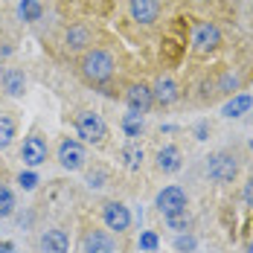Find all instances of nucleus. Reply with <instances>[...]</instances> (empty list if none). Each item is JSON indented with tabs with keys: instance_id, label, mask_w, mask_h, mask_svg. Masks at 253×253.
Returning <instances> with one entry per match:
<instances>
[{
	"instance_id": "obj_1",
	"label": "nucleus",
	"mask_w": 253,
	"mask_h": 253,
	"mask_svg": "<svg viewBox=\"0 0 253 253\" xmlns=\"http://www.w3.org/2000/svg\"><path fill=\"white\" fill-rule=\"evenodd\" d=\"M82 73L87 82H93V84H105L108 79L114 76V55L105 50H90L84 52V58H82Z\"/></svg>"
},
{
	"instance_id": "obj_2",
	"label": "nucleus",
	"mask_w": 253,
	"mask_h": 253,
	"mask_svg": "<svg viewBox=\"0 0 253 253\" xmlns=\"http://www.w3.org/2000/svg\"><path fill=\"white\" fill-rule=\"evenodd\" d=\"M76 131L84 143H93V146L105 143V137H108L105 120H102L99 114H93V111H79L76 114Z\"/></svg>"
},
{
	"instance_id": "obj_3",
	"label": "nucleus",
	"mask_w": 253,
	"mask_h": 253,
	"mask_svg": "<svg viewBox=\"0 0 253 253\" xmlns=\"http://www.w3.org/2000/svg\"><path fill=\"white\" fill-rule=\"evenodd\" d=\"M207 172H210V177L212 180H218V183H227V180H233L236 177V172H239V166H236V157L227 152H218L210 157V163H207Z\"/></svg>"
},
{
	"instance_id": "obj_4",
	"label": "nucleus",
	"mask_w": 253,
	"mask_h": 253,
	"mask_svg": "<svg viewBox=\"0 0 253 253\" xmlns=\"http://www.w3.org/2000/svg\"><path fill=\"white\" fill-rule=\"evenodd\" d=\"M157 210L163 212V218L177 215V212H186V192L180 186H166L157 195Z\"/></svg>"
},
{
	"instance_id": "obj_5",
	"label": "nucleus",
	"mask_w": 253,
	"mask_h": 253,
	"mask_svg": "<svg viewBox=\"0 0 253 253\" xmlns=\"http://www.w3.org/2000/svg\"><path fill=\"white\" fill-rule=\"evenodd\" d=\"M84 160H87V154L82 149V143H76V140H61V146H58V163L67 172H79L84 166Z\"/></svg>"
},
{
	"instance_id": "obj_6",
	"label": "nucleus",
	"mask_w": 253,
	"mask_h": 253,
	"mask_svg": "<svg viewBox=\"0 0 253 253\" xmlns=\"http://www.w3.org/2000/svg\"><path fill=\"white\" fill-rule=\"evenodd\" d=\"M102 218H105L108 230H114V233H123V230L131 227V212H128L126 204H120V201L105 204V207H102Z\"/></svg>"
},
{
	"instance_id": "obj_7",
	"label": "nucleus",
	"mask_w": 253,
	"mask_h": 253,
	"mask_svg": "<svg viewBox=\"0 0 253 253\" xmlns=\"http://www.w3.org/2000/svg\"><path fill=\"white\" fill-rule=\"evenodd\" d=\"M126 102H128V108H131L134 114H146V111L154 105L152 87H149V84H143V82H137V84H128Z\"/></svg>"
},
{
	"instance_id": "obj_8",
	"label": "nucleus",
	"mask_w": 253,
	"mask_h": 253,
	"mask_svg": "<svg viewBox=\"0 0 253 253\" xmlns=\"http://www.w3.org/2000/svg\"><path fill=\"white\" fill-rule=\"evenodd\" d=\"M218 44H221V32H218L215 24H201L198 29H195V35H192V47H195V52H212Z\"/></svg>"
},
{
	"instance_id": "obj_9",
	"label": "nucleus",
	"mask_w": 253,
	"mask_h": 253,
	"mask_svg": "<svg viewBox=\"0 0 253 253\" xmlns=\"http://www.w3.org/2000/svg\"><path fill=\"white\" fill-rule=\"evenodd\" d=\"M21 157H24L26 166H41V163L47 160V140H44V137H38V134L26 137L24 149H21Z\"/></svg>"
},
{
	"instance_id": "obj_10",
	"label": "nucleus",
	"mask_w": 253,
	"mask_h": 253,
	"mask_svg": "<svg viewBox=\"0 0 253 253\" xmlns=\"http://www.w3.org/2000/svg\"><path fill=\"white\" fill-rule=\"evenodd\" d=\"M152 96L157 105H175L180 99V87H177V82L172 76H160L152 84Z\"/></svg>"
},
{
	"instance_id": "obj_11",
	"label": "nucleus",
	"mask_w": 253,
	"mask_h": 253,
	"mask_svg": "<svg viewBox=\"0 0 253 253\" xmlns=\"http://www.w3.org/2000/svg\"><path fill=\"white\" fill-rule=\"evenodd\" d=\"M67 248H70V239L64 230H44V236H41V251L44 253H67Z\"/></svg>"
},
{
	"instance_id": "obj_12",
	"label": "nucleus",
	"mask_w": 253,
	"mask_h": 253,
	"mask_svg": "<svg viewBox=\"0 0 253 253\" xmlns=\"http://www.w3.org/2000/svg\"><path fill=\"white\" fill-rule=\"evenodd\" d=\"M157 12H160V3L157 0H131V18L137 24H154L157 21Z\"/></svg>"
},
{
	"instance_id": "obj_13",
	"label": "nucleus",
	"mask_w": 253,
	"mask_h": 253,
	"mask_svg": "<svg viewBox=\"0 0 253 253\" xmlns=\"http://www.w3.org/2000/svg\"><path fill=\"white\" fill-rule=\"evenodd\" d=\"M154 160H157V169H160V172L172 175V172L180 169V149H177V146H163Z\"/></svg>"
},
{
	"instance_id": "obj_14",
	"label": "nucleus",
	"mask_w": 253,
	"mask_h": 253,
	"mask_svg": "<svg viewBox=\"0 0 253 253\" xmlns=\"http://www.w3.org/2000/svg\"><path fill=\"white\" fill-rule=\"evenodd\" d=\"M84 251L87 253H111V251H117V245H114V239H111L108 233L93 230V233H87V239H84Z\"/></svg>"
},
{
	"instance_id": "obj_15",
	"label": "nucleus",
	"mask_w": 253,
	"mask_h": 253,
	"mask_svg": "<svg viewBox=\"0 0 253 253\" xmlns=\"http://www.w3.org/2000/svg\"><path fill=\"white\" fill-rule=\"evenodd\" d=\"M3 87H6L9 96H24L26 76L18 70V67H9V70H3Z\"/></svg>"
},
{
	"instance_id": "obj_16",
	"label": "nucleus",
	"mask_w": 253,
	"mask_h": 253,
	"mask_svg": "<svg viewBox=\"0 0 253 253\" xmlns=\"http://www.w3.org/2000/svg\"><path fill=\"white\" fill-rule=\"evenodd\" d=\"M64 41H67V47H70V50H82V47L90 41V32H87L84 26H73V29H67Z\"/></svg>"
},
{
	"instance_id": "obj_17",
	"label": "nucleus",
	"mask_w": 253,
	"mask_h": 253,
	"mask_svg": "<svg viewBox=\"0 0 253 253\" xmlns=\"http://www.w3.org/2000/svg\"><path fill=\"white\" fill-rule=\"evenodd\" d=\"M251 96H236V99H230L224 105V117H242L245 111H251Z\"/></svg>"
},
{
	"instance_id": "obj_18",
	"label": "nucleus",
	"mask_w": 253,
	"mask_h": 253,
	"mask_svg": "<svg viewBox=\"0 0 253 253\" xmlns=\"http://www.w3.org/2000/svg\"><path fill=\"white\" fill-rule=\"evenodd\" d=\"M123 163H126L128 169H140V163H143V149H140L137 143H128L126 149H123Z\"/></svg>"
},
{
	"instance_id": "obj_19",
	"label": "nucleus",
	"mask_w": 253,
	"mask_h": 253,
	"mask_svg": "<svg viewBox=\"0 0 253 253\" xmlns=\"http://www.w3.org/2000/svg\"><path fill=\"white\" fill-rule=\"evenodd\" d=\"M12 140H15V120L0 114V149H6Z\"/></svg>"
},
{
	"instance_id": "obj_20",
	"label": "nucleus",
	"mask_w": 253,
	"mask_h": 253,
	"mask_svg": "<svg viewBox=\"0 0 253 253\" xmlns=\"http://www.w3.org/2000/svg\"><path fill=\"white\" fill-rule=\"evenodd\" d=\"M12 212H15V195L9 186L0 183V218H9Z\"/></svg>"
},
{
	"instance_id": "obj_21",
	"label": "nucleus",
	"mask_w": 253,
	"mask_h": 253,
	"mask_svg": "<svg viewBox=\"0 0 253 253\" xmlns=\"http://www.w3.org/2000/svg\"><path fill=\"white\" fill-rule=\"evenodd\" d=\"M123 128H126L128 137H140V131H143V114H126V120H123Z\"/></svg>"
},
{
	"instance_id": "obj_22",
	"label": "nucleus",
	"mask_w": 253,
	"mask_h": 253,
	"mask_svg": "<svg viewBox=\"0 0 253 253\" xmlns=\"http://www.w3.org/2000/svg\"><path fill=\"white\" fill-rule=\"evenodd\" d=\"M21 15H24L26 21H35V18L41 15V6H38L35 0H24V3H21Z\"/></svg>"
},
{
	"instance_id": "obj_23",
	"label": "nucleus",
	"mask_w": 253,
	"mask_h": 253,
	"mask_svg": "<svg viewBox=\"0 0 253 253\" xmlns=\"http://www.w3.org/2000/svg\"><path fill=\"white\" fill-rule=\"evenodd\" d=\"M166 224H169L172 230H177V233H180V230H186V227H189V215H186V212L169 215V218H166Z\"/></svg>"
},
{
	"instance_id": "obj_24",
	"label": "nucleus",
	"mask_w": 253,
	"mask_h": 253,
	"mask_svg": "<svg viewBox=\"0 0 253 253\" xmlns=\"http://www.w3.org/2000/svg\"><path fill=\"white\" fill-rule=\"evenodd\" d=\"M175 248H177L180 253L195 251V239H192V236H177V239H175Z\"/></svg>"
},
{
	"instance_id": "obj_25",
	"label": "nucleus",
	"mask_w": 253,
	"mask_h": 253,
	"mask_svg": "<svg viewBox=\"0 0 253 253\" xmlns=\"http://www.w3.org/2000/svg\"><path fill=\"white\" fill-rule=\"evenodd\" d=\"M140 245H143V251L146 253L157 251V236H154V233H143V236H140Z\"/></svg>"
},
{
	"instance_id": "obj_26",
	"label": "nucleus",
	"mask_w": 253,
	"mask_h": 253,
	"mask_svg": "<svg viewBox=\"0 0 253 253\" xmlns=\"http://www.w3.org/2000/svg\"><path fill=\"white\" fill-rule=\"evenodd\" d=\"M18 183H21L24 189H35V183H38V177L32 175V172H21V177H18Z\"/></svg>"
},
{
	"instance_id": "obj_27",
	"label": "nucleus",
	"mask_w": 253,
	"mask_h": 253,
	"mask_svg": "<svg viewBox=\"0 0 253 253\" xmlns=\"http://www.w3.org/2000/svg\"><path fill=\"white\" fill-rule=\"evenodd\" d=\"M105 180H108V175H105L102 169H96V172L87 175V183H90V186H105Z\"/></svg>"
},
{
	"instance_id": "obj_28",
	"label": "nucleus",
	"mask_w": 253,
	"mask_h": 253,
	"mask_svg": "<svg viewBox=\"0 0 253 253\" xmlns=\"http://www.w3.org/2000/svg\"><path fill=\"white\" fill-rule=\"evenodd\" d=\"M245 201H248V207H253V177L248 180V186H245Z\"/></svg>"
},
{
	"instance_id": "obj_29",
	"label": "nucleus",
	"mask_w": 253,
	"mask_h": 253,
	"mask_svg": "<svg viewBox=\"0 0 253 253\" xmlns=\"http://www.w3.org/2000/svg\"><path fill=\"white\" fill-rule=\"evenodd\" d=\"M0 253H12V245L9 242H0Z\"/></svg>"
},
{
	"instance_id": "obj_30",
	"label": "nucleus",
	"mask_w": 253,
	"mask_h": 253,
	"mask_svg": "<svg viewBox=\"0 0 253 253\" xmlns=\"http://www.w3.org/2000/svg\"><path fill=\"white\" fill-rule=\"evenodd\" d=\"M248 253H253V242H251V245H248Z\"/></svg>"
},
{
	"instance_id": "obj_31",
	"label": "nucleus",
	"mask_w": 253,
	"mask_h": 253,
	"mask_svg": "<svg viewBox=\"0 0 253 253\" xmlns=\"http://www.w3.org/2000/svg\"><path fill=\"white\" fill-rule=\"evenodd\" d=\"M111 253H117V251H111Z\"/></svg>"
}]
</instances>
